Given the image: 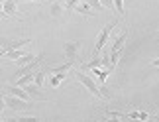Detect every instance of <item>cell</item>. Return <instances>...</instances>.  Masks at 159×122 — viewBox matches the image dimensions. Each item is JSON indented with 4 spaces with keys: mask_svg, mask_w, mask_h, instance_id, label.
I'll return each instance as SVG.
<instances>
[{
    "mask_svg": "<svg viewBox=\"0 0 159 122\" xmlns=\"http://www.w3.org/2000/svg\"><path fill=\"white\" fill-rule=\"evenodd\" d=\"M126 38H128V32H122V34L118 35V38L114 40V44H112V47H110V51H120V49H124Z\"/></svg>",
    "mask_w": 159,
    "mask_h": 122,
    "instance_id": "obj_9",
    "label": "cell"
},
{
    "mask_svg": "<svg viewBox=\"0 0 159 122\" xmlns=\"http://www.w3.org/2000/svg\"><path fill=\"white\" fill-rule=\"evenodd\" d=\"M4 101H6V106L12 108L14 112H24V110H30V108H32V101L20 99V96L10 95V93L4 95Z\"/></svg>",
    "mask_w": 159,
    "mask_h": 122,
    "instance_id": "obj_3",
    "label": "cell"
},
{
    "mask_svg": "<svg viewBox=\"0 0 159 122\" xmlns=\"http://www.w3.org/2000/svg\"><path fill=\"white\" fill-rule=\"evenodd\" d=\"M114 10L118 12V16H124V0H114Z\"/></svg>",
    "mask_w": 159,
    "mask_h": 122,
    "instance_id": "obj_17",
    "label": "cell"
},
{
    "mask_svg": "<svg viewBox=\"0 0 159 122\" xmlns=\"http://www.w3.org/2000/svg\"><path fill=\"white\" fill-rule=\"evenodd\" d=\"M2 2H4V0H0V8H2Z\"/></svg>",
    "mask_w": 159,
    "mask_h": 122,
    "instance_id": "obj_23",
    "label": "cell"
},
{
    "mask_svg": "<svg viewBox=\"0 0 159 122\" xmlns=\"http://www.w3.org/2000/svg\"><path fill=\"white\" fill-rule=\"evenodd\" d=\"M73 65H75V61H69V59H67V63L59 65V67H49L47 71H49V73H67V71H69Z\"/></svg>",
    "mask_w": 159,
    "mask_h": 122,
    "instance_id": "obj_10",
    "label": "cell"
},
{
    "mask_svg": "<svg viewBox=\"0 0 159 122\" xmlns=\"http://www.w3.org/2000/svg\"><path fill=\"white\" fill-rule=\"evenodd\" d=\"M79 49H81V41H67V44H63L65 57L69 59V61H77Z\"/></svg>",
    "mask_w": 159,
    "mask_h": 122,
    "instance_id": "obj_5",
    "label": "cell"
},
{
    "mask_svg": "<svg viewBox=\"0 0 159 122\" xmlns=\"http://www.w3.org/2000/svg\"><path fill=\"white\" fill-rule=\"evenodd\" d=\"M106 116L112 118V120H118V118H128V114L118 112V110H106Z\"/></svg>",
    "mask_w": 159,
    "mask_h": 122,
    "instance_id": "obj_16",
    "label": "cell"
},
{
    "mask_svg": "<svg viewBox=\"0 0 159 122\" xmlns=\"http://www.w3.org/2000/svg\"><path fill=\"white\" fill-rule=\"evenodd\" d=\"M75 77H77V81L83 85V87H87V91H90V95H94L96 99H100V101H108L106 99V95L102 93V89L96 87V83H94V79L87 75V73H83V71H75Z\"/></svg>",
    "mask_w": 159,
    "mask_h": 122,
    "instance_id": "obj_1",
    "label": "cell"
},
{
    "mask_svg": "<svg viewBox=\"0 0 159 122\" xmlns=\"http://www.w3.org/2000/svg\"><path fill=\"white\" fill-rule=\"evenodd\" d=\"M116 26H118V18H116V20H112L110 24H106V26L100 30L98 38H96V44H94V49H93V57L100 55V51L104 49V45H106V41H108V38H110V34H112V30H114Z\"/></svg>",
    "mask_w": 159,
    "mask_h": 122,
    "instance_id": "obj_2",
    "label": "cell"
},
{
    "mask_svg": "<svg viewBox=\"0 0 159 122\" xmlns=\"http://www.w3.org/2000/svg\"><path fill=\"white\" fill-rule=\"evenodd\" d=\"M128 118H139V120H148L149 118V112H143V110H134V112H128Z\"/></svg>",
    "mask_w": 159,
    "mask_h": 122,
    "instance_id": "obj_14",
    "label": "cell"
},
{
    "mask_svg": "<svg viewBox=\"0 0 159 122\" xmlns=\"http://www.w3.org/2000/svg\"><path fill=\"white\" fill-rule=\"evenodd\" d=\"M49 12H51V16H53V18H59L61 14H63V6H61V2H51Z\"/></svg>",
    "mask_w": 159,
    "mask_h": 122,
    "instance_id": "obj_13",
    "label": "cell"
},
{
    "mask_svg": "<svg viewBox=\"0 0 159 122\" xmlns=\"http://www.w3.org/2000/svg\"><path fill=\"white\" fill-rule=\"evenodd\" d=\"M79 2H81V0H65V10H75V6L79 4Z\"/></svg>",
    "mask_w": 159,
    "mask_h": 122,
    "instance_id": "obj_18",
    "label": "cell"
},
{
    "mask_svg": "<svg viewBox=\"0 0 159 122\" xmlns=\"http://www.w3.org/2000/svg\"><path fill=\"white\" fill-rule=\"evenodd\" d=\"M63 81H65V73H53V77L49 79V83H51L53 89H57Z\"/></svg>",
    "mask_w": 159,
    "mask_h": 122,
    "instance_id": "obj_12",
    "label": "cell"
},
{
    "mask_svg": "<svg viewBox=\"0 0 159 122\" xmlns=\"http://www.w3.org/2000/svg\"><path fill=\"white\" fill-rule=\"evenodd\" d=\"M47 69H39V71H35V77H34V83L35 85H39V87H43V81H45V75H47Z\"/></svg>",
    "mask_w": 159,
    "mask_h": 122,
    "instance_id": "obj_11",
    "label": "cell"
},
{
    "mask_svg": "<svg viewBox=\"0 0 159 122\" xmlns=\"http://www.w3.org/2000/svg\"><path fill=\"white\" fill-rule=\"evenodd\" d=\"M151 65H153V67H159V57H157V59H153V61H151Z\"/></svg>",
    "mask_w": 159,
    "mask_h": 122,
    "instance_id": "obj_20",
    "label": "cell"
},
{
    "mask_svg": "<svg viewBox=\"0 0 159 122\" xmlns=\"http://www.w3.org/2000/svg\"><path fill=\"white\" fill-rule=\"evenodd\" d=\"M4 108H6V101H4V93H0V116H2V112H4Z\"/></svg>",
    "mask_w": 159,
    "mask_h": 122,
    "instance_id": "obj_19",
    "label": "cell"
},
{
    "mask_svg": "<svg viewBox=\"0 0 159 122\" xmlns=\"http://www.w3.org/2000/svg\"><path fill=\"white\" fill-rule=\"evenodd\" d=\"M20 2H45V0H20Z\"/></svg>",
    "mask_w": 159,
    "mask_h": 122,
    "instance_id": "obj_21",
    "label": "cell"
},
{
    "mask_svg": "<svg viewBox=\"0 0 159 122\" xmlns=\"http://www.w3.org/2000/svg\"><path fill=\"white\" fill-rule=\"evenodd\" d=\"M2 10L6 12L8 16H18V6H16V0H4L2 2Z\"/></svg>",
    "mask_w": 159,
    "mask_h": 122,
    "instance_id": "obj_7",
    "label": "cell"
},
{
    "mask_svg": "<svg viewBox=\"0 0 159 122\" xmlns=\"http://www.w3.org/2000/svg\"><path fill=\"white\" fill-rule=\"evenodd\" d=\"M34 59H35L34 53H24V55H22L20 59H16V63L22 67V65H26V63H30V61H34Z\"/></svg>",
    "mask_w": 159,
    "mask_h": 122,
    "instance_id": "obj_15",
    "label": "cell"
},
{
    "mask_svg": "<svg viewBox=\"0 0 159 122\" xmlns=\"http://www.w3.org/2000/svg\"><path fill=\"white\" fill-rule=\"evenodd\" d=\"M2 91H4V87H2V81H0V93H2Z\"/></svg>",
    "mask_w": 159,
    "mask_h": 122,
    "instance_id": "obj_22",
    "label": "cell"
},
{
    "mask_svg": "<svg viewBox=\"0 0 159 122\" xmlns=\"http://www.w3.org/2000/svg\"><path fill=\"white\" fill-rule=\"evenodd\" d=\"M75 12H79V14H83V16H94L96 12L93 10V6H90L89 2H79L77 6H75Z\"/></svg>",
    "mask_w": 159,
    "mask_h": 122,
    "instance_id": "obj_8",
    "label": "cell"
},
{
    "mask_svg": "<svg viewBox=\"0 0 159 122\" xmlns=\"http://www.w3.org/2000/svg\"><path fill=\"white\" fill-rule=\"evenodd\" d=\"M32 44V40L30 38H22V40H10V38H4V35H0V47H2V51H8V49H18V47H24Z\"/></svg>",
    "mask_w": 159,
    "mask_h": 122,
    "instance_id": "obj_4",
    "label": "cell"
},
{
    "mask_svg": "<svg viewBox=\"0 0 159 122\" xmlns=\"http://www.w3.org/2000/svg\"><path fill=\"white\" fill-rule=\"evenodd\" d=\"M24 89L28 91V95H30V99H32V101H47V96L41 93V87H39V85H35L34 81L28 83V85H24Z\"/></svg>",
    "mask_w": 159,
    "mask_h": 122,
    "instance_id": "obj_6",
    "label": "cell"
}]
</instances>
